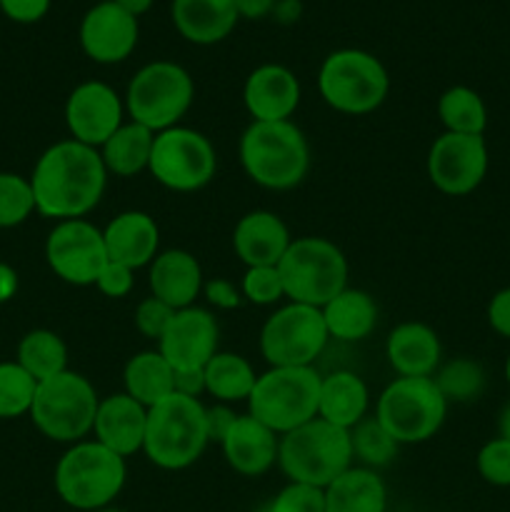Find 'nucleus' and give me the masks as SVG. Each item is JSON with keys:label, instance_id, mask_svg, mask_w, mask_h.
Returning <instances> with one entry per match:
<instances>
[{"label": "nucleus", "instance_id": "f257e3e1", "mask_svg": "<svg viewBox=\"0 0 510 512\" xmlns=\"http://www.w3.org/2000/svg\"><path fill=\"white\" fill-rule=\"evenodd\" d=\"M30 188L35 195V213L43 218L55 223L88 218L103 200L108 170L98 148L65 138L48 145L35 160Z\"/></svg>", "mask_w": 510, "mask_h": 512}, {"label": "nucleus", "instance_id": "f03ea898", "mask_svg": "<svg viewBox=\"0 0 510 512\" xmlns=\"http://www.w3.org/2000/svg\"><path fill=\"white\" fill-rule=\"evenodd\" d=\"M243 173L273 193L293 190L310 173V143L293 120L255 123L250 120L238 143Z\"/></svg>", "mask_w": 510, "mask_h": 512}, {"label": "nucleus", "instance_id": "7ed1b4c3", "mask_svg": "<svg viewBox=\"0 0 510 512\" xmlns=\"http://www.w3.org/2000/svg\"><path fill=\"white\" fill-rule=\"evenodd\" d=\"M125 480H128L125 458L100 445L95 438L68 445L53 470L58 498L68 508L80 512L110 508L123 493Z\"/></svg>", "mask_w": 510, "mask_h": 512}, {"label": "nucleus", "instance_id": "20e7f679", "mask_svg": "<svg viewBox=\"0 0 510 512\" xmlns=\"http://www.w3.org/2000/svg\"><path fill=\"white\" fill-rule=\"evenodd\" d=\"M208 445L203 400L173 393L148 408L143 455L155 468L168 473L190 468L203 458Z\"/></svg>", "mask_w": 510, "mask_h": 512}, {"label": "nucleus", "instance_id": "39448f33", "mask_svg": "<svg viewBox=\"0 0 510 512\" xmlns=\"http://www.w3.org/2000/svg\"><path fill=\"white\" fill-rule=\"evenodd\" d=\"M350 465H355L350 430L313 418L310 423L280 435L278 468L290 483H305L325 490Z\"/></svg>", "mask_w": 510, "mask_h": 512}, {"label": "nucleus", "instance_id": "423d86ee", "mask_svg": "<svg viewBox=\"0 0 510 512\" xmlns=\"http://www.w3.org/2000/svg\"><path fill=\"white\" fill-rule=\"evenodd\" d=\"M100 395L85 375L63 370L38 383L30 420L43 438L73 445L93 435Z\"/></svg>", "mask_w": 510, "mask_h": 512}, {"label": "nucleus", "instance_id": "0eeeda50", "mask_svg": "<svg viewBox=\"0 0 510 512\" xmlns=\"http://www.w3.org/2000/svg\"><path fill=\"white\" fill-rule=\"evenodd\" d=\"M285 298L290 303L323 308L340 290L348 288L350 265L343 250L320 235L293 238L278 263Z\"/></svg>", "mask_w": 510, "mask_h": 512}, {"label": "nucleus", "instance_id": "6e6552de", "mask_svg": "<svg viewBox=\"0 0 510 512\" xmlns=\"http://www.w3.org/2000/svg\"><path fill=\"white\" fill-rule=\"evenodd\" d=\"M318 93L335 113L368 115L388 98L390 75L368 50L340 48L320 63Z\"/></svg>", "mask_w": 510, "mask_h": 512}, {"label": "nucleus", "instance_id": "1a4fd4ad", "mask_svg": "<svg viewBox=\"0 0 510 512\" xmlns=\"http://www.w3.org/2000/svg\"><path fill=\"white\" fill-rule=\"evenodd\" d=\"M125 113L153 133L180 125L195 100L193 75L173 60H153L130 78Z\"/></svg>", "mask_w": 510, "mask_h": 512}, {"label": "nucleus", "instance_id": "9d476101", "mask_svg": "<svg viewBox=\"0 0 510 512\" xmlns=\"http://www.w3.org/2000/svg\"><path fill=\"white\" fill-rule=\"evenodd\" d=\"M448 405L433 378H395L375 400V420L398 445H420L440 433Z\"/></svg>", "mask_w": 510, "mask_h": 512}, {"label": "nucleus", "instance_id": "9b49d317", "mask_svg": "<svg viewBox=\"0 0 510 512\" xmlns=\"http://www.w3.org/2000/svg\"><path fill=\"white\" fill-rule=\"evenodd\" d=\"M320 373L315 368H268L258 375L245 400L248 415L285 435L318 418Z\"/></svg>", "mask_w": 510, "mask_h": 512}, {"label": "nucleus", "instance_id": "f8f14e48", "mask_svg": "<svg viewBox=\"0 0 510 512\" xmlns=\"http://www.w3.org/2000/svg\"><path fill=\"white\" fill-rule=\"evenodd\" d=\"M148 173L165 190L198 193L213 183L218 173V153L208 135L175 125L155 133Z\"/></svg>", "mask_w": 510, "mask_h": 512}, {"label": "nucleus", "instance_id": "ddd939ff", "mask_svg": "<svg viewBox=\"0 0 510 512\" xmlns=\"http://www.w3.org/2000/svg\"><path fill=\"white\" fill-rule=\"evenodd\" d=\"M330 335L320 308L285 303L260 328L258 348L270 368H315Z\"/></svg>", "mask_w": 510, "mask_h": 512}, {"label": "nucleus", "instance_id": "4468645a", "mask_svg": "<svg viewBox=\"0 0 510 512\" xmlns=\"http://www.w3.org/2000/svg\"><path fill=\"white\" fill-rule=\"evenodd\" d=\"M45 263L55 278L75 288H90L108 263L103 228L88 218L60 220L45 238Z\"/></svg>", "mask_w": 510, "mask_h": 512}, {"label": "nucleus", "instance_id": "2eb2a0df", "mask_svg": "<svg viewBox=\"0 0 510 512\" xmlns=\"http://www.w3.org/2000/svg\"><path fill=\"white\" fill-rule=\"evenodd\" d=\"M490 155L485 135L440 133L425 158L428 180L450 198H463L478 190L488 175Z\"/></svg>", "mask_w": 510, "mask_h": 512}, {"label": "nucleus", "instance_id": "dca6fc26", "mask_svg": "<svg viewBox=\"0 0 510 512\" xmlns=\"http://www.w3.org/2000/svg\"><path fill=\"white\" fill-rule=\"evenodd\" d=\"M63 115L70 138L90 148H100L128 120L123 95L103 80L75 85L65 100Z\"/></svg>", "mask_w": 510, "mask_h": 512}, {"label": "nucleus", "instance_id": "f3484780", "mask_svg": "<svg viewBox=\"0 0 510 512\" xmlns=\"http://www.w3.org/2000/svg\"><path fill=\"white\" fill-rule=\"evenodd\" d=\"M80 48L93 63L115 65L133 55L138 45V18L125 13L115 0L95 3L80 20Z\"/></svg>", "mask_w": 510, "mask_h": 512}, {"label": "nucleus", "instance_id": "a211bd4d", "mask_svg": "<svg viewBox=\"0 0 510 512\" xmlns=\"http://www.w3.org/2000/svg\"><path fill=\"white\" fill-rule=\"evenodd\" d=\"M220 328L215 315L208 308L190 305V308L175 310L168 330L155 343L173 370L205 368L208 360L218 353Z\"/></svg>", "mask_w": 510, "mask_h": 512}, {"label": "nucleus", "instance_id": "6ab92c4d", "mask_svg": "<svg viewBox=\"0 0 510 512\" xmlns=\"http://www.w3.org/2000/svg\"><path fill=\"white\" fill-rule=\"evenodd\" d=\"M300 95L298 75L280 63L258 65L243 85V105L255 123L290 120L298 110Z\"/></svg>", "mask_w": 510, "mask_h": 512}, {"label": "nucleus", "instance_id": "aec40b11", "mask_svg": "<svg viewBox=\"0 0 510 512\" xmlns=\"http://www.w3.org/2000/svg\"><path fill=\"white\" fill-rule=\"evenodd\" d=\"M145 428H148V408H143L128 393L100 398L93 423V438L100 445L128 460L135 453H143Z\"/></svg>", "mask_w": 510, "mask_h": 512}, {"label": "nucleus", "instance_id": "412c9836", "mask_svg": "<svg viewBox=\"0 0 510 512\" xmlns=\"http://www.w3.org/2000/svg\"><path fill=\"white\" fill-rule=\"evenodd\" d=\"M290 243L288 225L273 210H250L233 228V250L245 268L278 265Z\"/></svg>", "mask_w": 510, "mask_h": 512}, {"label": "nucleus", "instance_id": "4be33fe9", "mask_svg": "<svg viewBox=\"0 0 510 512\" xmlns=\"http://www.w3.org/2000/svg\"><path fill=\"white\" fill-rule=\"evenodd\" d=\"M280 435L265 428L253 415L243 413L230 425L228 435L220 443L225 463L243 478H260L273 465H278Z\"/></svg>", "mask_w": 510, "mask_h": 512}, {"label": "nucleus", "instance_id": "5701e85b", "mask_svg": "<svg viewBox=\"0 0 510 512\" xmlns=\"http://www.w3.org/2000/svg\"><path fill=\"white\" fill-rule=\"evenodd\" d=\"M150 295L168 303L173 310L198 305L195 300L203 295V268L190 250L168 248L155 255L148 265Z\"/></svg>", "mask_w": 510, "mask_h": 512}, {"label": "nucleus", "instance_id": "b1692460", "mask_svg": "<svg viewBox=\"0 0 510 512\" xmlns=\"http://www.w3.org/2000/svg\"><path fill=\"white\" fill-rule=\"evenodd\" d=\"M105 253L113 263L148 268L160 253V228L145 210H123L103 228Z\"/></svg>", "mask_w": 510, "mask_h": 512}, {"label": "nucleus", "instance_id": "393cba45", "mask_svg": "<svg viewBox=\"0 0 510 512\" xmlns=\"http://www.w3.org/2000/svg\"><path fill=\"white\" fill-rule=\"evenodd\" d=\"M385 358L398 378H433L443 363V345L430 325L408 320L388 333Z\"/></svg>", "mask_w": 510, "mask_h": 512}, {"label": "nucleus", "instance_id": "a878e982", "mask_svg": "<svg viewBox=\"0 0 510 512\" xmlns=\"http://www.w3.org/2000/svg\"><path fill=\"white\" fill-rule=\"evenodd\" d=\"M170 18L188 43L215 45L233 33L240 15L235 0H173Z\"/></svg>", "mask_w": 510, "mask_h": 512}, {"label": "nucleus", "instance_id": "bb28decb", "mask_svg": "<svg viewBox=\"0 0 510 512\" xmlns=\"http://www.w3.org/2000/svg\"><path fill=\"white\" fill-rule=\"evenodd\" d=\"M370 390L365 380L353 370H333L320 375L318 418L335 428L353 430L360 420L368 418Z\"/></svg>", "mask_w": 510, "mask_h": 512}, {"label": "nucleus", "instance_id": "cd10ccee", "mask_svg": "<svg viewBox=\"0 0 510 512\" xmlns=\"http://www.w3.org/2000/svg\"><path fill=\"white\" fill-rule=\"evenodd\" d=\"M330 340L338 343H360L370 338L378 325V303L368 290L345 288L320 308Z\"/></svg>", "mask_w": 510, "mask_h": 512}, {"label": "nucleus", "instance_id": "c85d7f7f", "mask_svg": "<svg viewBox=\"0 0 510 512\" xmlns=\"http://www.w3.org/2000/svg\"><path fill=\"white\" fill-rule=\"evenodd\" d=\"M388 488L378 470L350 465L325 488V512H385Z\"/></svg>", "mask_w": 510, "mask_h": 512}, {"label": "nucleus", "instance_id": "c756f323", "mask_svg": "<svg viewBox=\"0 0 510 512\" xmlns=\"http://www.w3.org/2000/svg\"><path fill=\"white\" fill-rule=\"evenodd\" d=\"M153 140V130H148L140 123H133V120H125L98 148L108 175H115V178H135L140 173H148Z\"/></svg>", "mask_w": 510, "mask_h": 512}, {"label": "nucleus", "instance_id": "7c9ffc66", "mask_svg": "<svg viewBox=\"0 0 510 512\" xmlns=\"http://www.w3.org/2000/svg\"><path fill=\"white\" fill-rule=\"evenodd\" d=\"M123 393L138 400L143 408H153L175 393V370L160 350H140L123 368Z\"/></svg>", "mask_w": 510, "mask_h": 512}, {"label": "nucleus", "instance_id": "2f4dec72", "mask_svg": "<svg viewBox=\"0 0 510 512\" xmlns=\"http://www.w3.org/2000/svg\"><path fill=\"white\" fill-rule=\"evenodd\" d=\"M205 373V395L215 403H245L253 393V385L258 380V373L250 365L248 358L228 350H218L208 365L203 368Z\"/></svg>", "mask_w": 510, "mask_h": 512}, {"label": "nucleus", "instance_id": "473e14b6", "mask_svg": "<svg viewBox=\"0 0 510 512\" xmlns=\"http://www.w3.org/2000/svg\"><path fill=\"white\" fill-rule=\"evenodd\" d=\"M15 363L28 370L38 383L68 370V345L55 330L35 328L20 338Z\"/></svg>", "mask_w": 510, "mask_h": 512}, {"label": "nucleus", "instance_id": "72a5a7b5", "mask_svg": "<svg viewBox=\"0 0 510 512\" xmlns=\"http://www.w3.org/2000/svg\"><path fill=\"white\" fill-rule=\"evenodd\" d=\"M438 118L443 133L483 135L488 128V108L478 90L468 85H453L438 98Z\"/></svg>", "mask_w": 510, "mask_h": 512}, {"label": "nucleus", "instance_id": "f704fd0d", "mask_svg": "<svg viewBox=\"0 0 510 512\" xmlns=\"http://www.w3.org/2000/svg\"><path fill=\"white\" fill-rule=\"evenodd\" d=\"M350 445H353L355 465H363L370 470L388 468L400 450V445L375 420V415H368L350 430Z\"/></svg>", "mask_w": 510, "mask_h": 512}, {"label": "nucleus", "instance_id": "c9c22d12", "mask_svg": "<svg viewBox=\"0 0 510 512\" xmlns=\"http://www.w3.org/2000/svg\"><path fill=\"white\" fill-rule=\"evenodd\" d=\"M433 380L448 403H473L485 390L483 365L470 358H453L448 363H440Z\"/></svg>", "mask_w": 510, "mask_h": 512}, {"label": "nucleus", "instance_id": "e433bc0d", "mask_svg": "<svg viewBox=\"0 0 510 512\" xmlns=\"http://www.w3.org/2000/svg\"><path fill=\"white\" fill-rule=\"evenodd\" d=\"M38 380L20 368L15 360L0 363V420H15L30 415Z\"/></svg>", "mask_w": 510, "mask_h": 512}, {"label": "nucleus", "instance_id": "4c0bfd02", "mask_svg": "<svg viewBox=\"0 0 510 512\" xmlns=\"http://www.w3.org/2000/svg\"><path fill=\"white\" fill-rule=\"evenodd\" d=\"M35 213V195L30 178L20 173H0V230L23 225Z\"/></svg>", "mask_w": 510, "mask_h": 512}, {"label": "nucleus", "instance_id": "58836bf2", "mask_svg": "<svg viewBox=\"0 0 510 512\" xmlns=\"http://www.w3.org/2000/svg\"><path fill=\"white\" fill-rule=\"evenodd\" d=\"M240 293L243 300L250 305H278L285 298L283 280H280L278 265H263V268H245L243 278H240Z\"/></svg>", "mask_w": 510, "mask_h": 512}, {"label": "nucleus", "instance_id": "ea45409f", "mask_svg": "<svg viewBox=\"0 0 510 512\" xmlns=\"http://www.w3.org/2000/svg\"><path fill=\"white\" fill-rule=\"evenodd\" d=\"M478 475L495 488H510V440L493 438L478 450L475 458Z\"/></svg>", "mask_w": 510, "mask_h": 512}, {"label": "nucleus", "instance_id": "a19ab883", "mask_svg": "<svg viewBox=\"0 0 510 512\" xmlns=\"http://www.w3.org/2000/svg\"><path fill=\"white\" fill-rule=\"evenodd\" d=\"M265 508L270 512H325V490L288 480Z\"/></svg>", "mask_w": 510, "mask_h": 512}, {"label": "nucleus", "instance_id": "79ce46f5", "mask_svg": "<svg viewBox=\"0 0 510 512\" xmlns=\"http://www.w3.org/2000/svg\"><path fill=\"white\" fill-rule=\"evenodd\" d=\"M173 315L175 310L170 308L168 303L158 300L155 295H148V298H143L138 305H135L133 325L143 338L155 340V343H158V340L163 338L165 330H168Z\"/></svg>", "mask_w": 510, "mask_h": 512}, {"label": "nucleus", "instance_id": "37998d69", "mask_svg": "<svg viewBox=\"0 0 510 512\" xmlns=\"http://www.w3.org/2000/svg\"><path fill=\"white\" fill-rule=\"evenodd\" d=\"M95 288H98V293H103L105 298H128L135 288V270L123 263L108 260V263L103 265V270H100L98 280H95Z\"/></svg>", "mask_w": 510, "mask_h": 512}, {"label": "nucleus", "instance_id": "c03bdc74", "mask_svg": "<svg viewBox=\"0 0 510 512\" xmlns=\"http://www.w3.org/2000/svg\"><path fill=\"white\" fill-rule=\"evenodd\" d=\"M203 295L208 300L210 308L215 310H235L245 303L243 293H240V285H235L228 278H210L205 280Z\"/></svg>", "mask_w": 510, "mask_h": 512}, {"label": "nucleus", "instance_id": "a18cd8bd", "mask_svg": "<svg viewBox=\"0 0 510 512\" xmlns=\"http://www.w3.org/2000/svg\"><path fill=\"white\" fill-rule=\"evenodd\" d=\"M50 3L53 0H0V10L5 13V18H10L13 23H38L48 15Z\"/></svg>", "mask_w": 510, "mask_h": 512}, {"label": "nucleus", "instance_id": "49530a36", "mask_svg": "<svg viewBox=\"0 0 510 512\" xmlns=\"http://www.w3.org/2000/svg\"><path fill=\"white\" fill-rule=\"evenodd\" d=\"M485 318L493 333H498L500 338L510 340V288L498 290V293L490 298L488 310H485Z\"/></svg>", "mask_w": 510, "mask_h": 512}, {"label": "nucleus", "instance_id": "de8ad7c7", "mask_svg": "<svg viewBox=\"0 0 510 512\" xmlns=\"http://www.w3.org/2000/svg\"><path fill=\"white\" fill-rule=\"evenodd\" d=\"M235 418H238V413L225 403H215L213 408H205V428H208L210 443H223V438L228 435Z\"/></svg>", "mask_w": 510, "mask_h": 512}, {"label": "nucleus", "instance_id": "09e8293b", "mask_svg": "<svg viewBox=\"0 0 510 512\" xmlns=\"http://www.w3.org/2000/svg\"><path fill=\"white\" fill-rule=\"evenodd\" d=\"M175 393L200 400V395H205V373H203V368L175 370Z\"/></svg>", "mask_w": 510, "mask_h": 512}, {"label": "nucleus", "instance_id": "8fccbe9b", "mask_svg": "<svg viewBox=\"0 0 510 512\" xmlns=\"http://www.w3.org/2000/svg\"><path fill=\"white\" fill-rule=\"evenodd\" d=\"M278 0H235V10L245 20H263L273 15Z\"/></svg>", "mask_w": 510, "mask_h": 512}, {"label": "nucleus", "instance_id": "3c124183", "mask_svg": "<svg viewBox=\"0 0 510 512\" xmlns=\"http://www.w3.org/2000/svg\"><path fill=\"white\" fill-rule=\"evenodd\" d=\"M18 288H20L18 270H15L13 265H8L0 260V305L8 303V300H13L15 295H18Z\"/></svg>", "mask_w": 510, "mask_h": 512}, {"label": "nucleus", "instance_id": "603ef678", "mask_svg": "<svg viewBox=\"0 0 510 512\" xmlns=\"http://www.w3.org/2000/svg\"><path fill=\"white\" fill-rule=\"evenodd\" d=\"M273 15L280 20V23H293V20H298L300 15V3L298 0H278V3H275Z\"/></svg>", "mask_w": 510, "mask_h": 512}, {"label": "nucleus", "instance_id": "864d4df0", "mask_svg": "<svg viewBox=\"0 0 510 512\" xmlns=\"http://www.w3.org/2000/svg\"><path fill=\"white\" fill-rule=\"evenodd\" d=\"M115 3L120 5V8L125 10V13L135 15V18H140L143 13H148L150 8H153L155 0H115Z\"/></svg>", "mask_w": 510, "mask_h": 512}, {"label": "nucleus", "instance_id": "5fc2aeb1", "mask_svg": "<svg viewBox=\"0 0 510 512\" xmlns=\"http://www.w3.org/2000/svg\"><path fill=\"white\" fill-rule=\"evenodd\" d=\"M498 428H500V438L510 440V403L500 410V420H498Z\"/></svg>", "mask_w": 510, "mask_h": 512}, {"label": "nucleus", "instance_id": "6e6d98bb", "mask_svg": "<svg viewBox=\"0 0 510 512\" xmlns=\"http://www.w3.org/2000/svg\"><path fill=\"white\" fill-rule=\"evenodd\" d=\"M505 380H508V385H510V355L505 358Z\"/></svg>", "mask_w": 510, "mask_h": 512}, {"label": "nucleus", "instance_id": "4d7b16f0", "mask_svg": "<svg viewBox=\"0 0 510 512\" xmlns=\"http://www.w3.org/2000/svg\"><path fill=\"white\" fill-rule=\"evenodd\" d=\"M95 512H128V510H120V508H113V505H110V508H103V510H95Z\"/></svg>", "mask_w": 510, "mask_h": 512}, {"label": "nucleus", "instance_id": "13d9d810", "mask_svg": "<svg viewBox=\"0 0 510 512\" xmlns=\"http://www.w3.org/2000/svg\"><path fill=\"white\" fill-rule=\"evenodd\" d=\"M258 512H270V510H268V508H265V505H263V508H260Z\"/></svg>", "mask_w": 510, "mask_h": 512}]
</instances>
